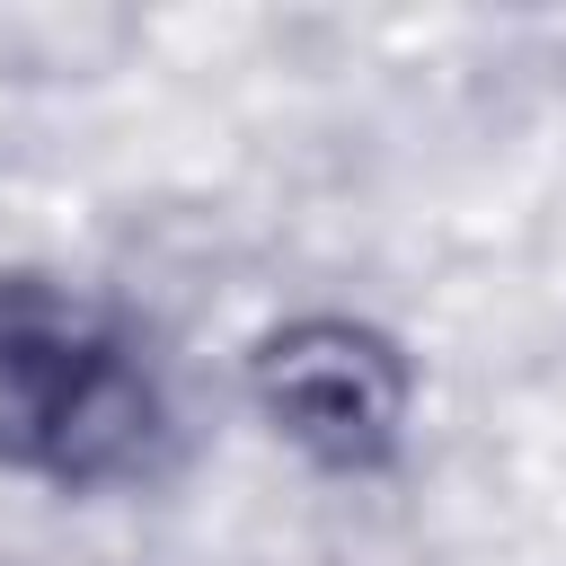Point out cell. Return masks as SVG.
<instances>
[{"instance_id":"7a4b0ae2","label":"cell","mask_w":566,"mask_h":566,"mask_svg":"<svg viewBox=\"0 0 566 566\" xmlns=\"http://www.w3.org/2000/svg\"><path fill=\"white\" fill-rule=\"evenodd\" d=\"M239 398L310 478L380 486L407 469L424 371L398 327L336 310V301H310V310H283L248 336Z\"/></svg>"},{"instance_id":"6da1fadb","label":"cell","mask_w":566,"mask_h":566,"mask_svg":"<svg viewBox=\"0 0 566 566\" xmlns=\"http://www.w3.org/2000/svg\"><path fill=\"white\" fill-rule=\"evenodd\" d=\"M177 389L150 336L88 283L0 265V478L44 495H133L168 469Z\"/></svg>"}]
</instances>
